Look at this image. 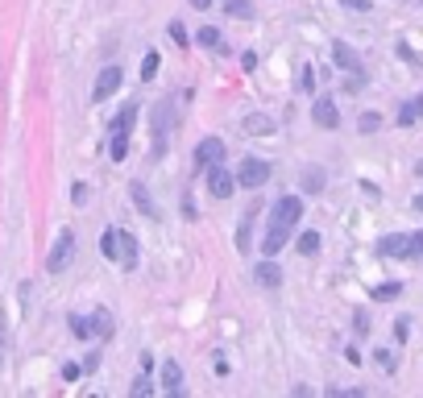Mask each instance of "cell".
I'll return each instance as SVG.
<instances>
[{"instance_id":"obj_6","label":"cell","mask_w":423,"mask_h":398,"mask_svg":"<svg viewBox=\"0 0 423 398\" xmlns=\"http://www.w3.org/2000/svg\"><path fill=\"white\" fill-rule=\"evenodd\" d=\"M116 87H120V66H104V71H100V79H96V87H91L96 104H104L108 96H116Z\"/></svg>"},{"instance_id":"obj_9","label":"cell","mask_w":423,"mask_h":398,"mask_svg":"<svg viewBox=\"0 0 423 398\" xmlns=\"http://www.w3.org/2000/svg\"><path fill=\"white\" fill-rule=\"evenodd\" d=\"M166 133H170V108L166 104H154V154H162Z\"/></svg>"},{"instance_id":"obj_25","label":"cell","mask_w":423,"mask_h":398,"mask_svg":"<svg viewBox=\"0 0 423 398\" xmlns=\"http://www.w3.org/2000/svg\"><path fill=\"white\" fill-rule=\"evenodd\" d=\"M374 361H378V365H382L386 374H395V370H399V361H395V353H386V349H378V353H374Z\"/></svg>"},{"instance_id":"obj_13","label":"cell","mask_w":423,"mask_h":398,"mask_svg":"<svg viewBox=\"0 0 423 398\" xmlns=\"http://www.w3.org/2000/svg\"><path fill=\"white\" fill-rule=\"evenodd\" d=\"M378 253H382V257H407V237H403V233L382 237V241H378Z\"/></svg>"},{"instance_id":"obj_26","label":"cell","mask_w":423,"mask_h":398,"mask_svg":"<svg viewBox=\"0 0 423 398\" xmlns=\"http://www.w3.org/2000/svg\"><path fill=\"white\" fill-rule=\"evenodd\" d=\"M199 42H204V46H220V29H216V25H204V29H199Z\"/></svg>"},{"instance_id":"obj_31","label":"cell","mask_w":423,"mask_h":398,"mask_svg":"<svg viewBox=\"0 0 423 398\" xmlns=\"http://www.w3.org/2000/svg\"><path fill=\"white\" fill-rule=\"evenodd\" d=\"M303 187H307V191H320V187H324V174H320V170H307Z\"/></svg>"},{"instance_id":"obj_7","label":"cell","mask_w":423,"mask_h":398,"mask_svg":"<svg viewBox=\"0 0 423 398\" xmlns=\"http://www.w3.org/2000/svg\"><path fill=\"white\" fill-rule=\"evenodd\" d=\"M312 120L320 125V129H336L341 125V108L324 96V100H316V108H312Z\"/></svg>"},{"instance_id":"obj_29","label":"cell","mask_w":423,"mask_h":398,"mask_svg":"<svg viewBox=\"0 0 423 398\" xmlns=\"http://www.w3.org/2000/svg\"><path fill=\"white\" fill-rule=\"evenodd\" d=\"M378 125H382L378 112H366V116H361V133H378Z\"/></svg>"},{"instance_id":"obj_2","label":"cell","mask_w":423,"mask_h":398,"mask_svg":"<svg viewBox=\"0 0 423 398\" xmlns=\"http://www.w3.org/2000/svg\"><path fill=\"white\" fill-rule=\"evenodd\" d=\"M71 257H75V233H62V237L54 241L50 257H46V270H50V274H62V270L71 266Z\"/></svg>"},{"instance_id":"obj_4","label":"cell","mask_w":423,"mask_h":398,"mask_svg":"<svg viewBox=\"0 0 423 398\" xmlns=\"http://www.w3.org/2000/svg\"><path fill=\"white\" fill-rule=\"evenodd\" d=\"M266 179H270V162H262V158H245L241 170H237V183L241 187H262Z\"/></svg>"},{"instance_id":"obj_16","label":"cell","mask_w":423,"mask_h":398,"mask_svg":"<svg viewBox=\"0 0 423 398\" xmlns=\"http://www.w3.org/2000/svg\"><path fill=\"white\" fill-rule=\"evenodd\" d=\"M100 249H104L108 262H116V257H120V228H108V233L100 237Z\"/></svg>"},{"instance_id":"obj_32","label":"cell","mask_w":423,"mask_h":398,"mask_svg":"<svg viewBox=\"0 0 423 398\" xmlns=\"http://www.w3.org/2000/svg\"><path fill=\"white\" fill-rule=\"evenodd\" d=\"M395 336L407 341V336H411V320H399V324H395Z\"/></svg>"},{"instance_id":"obj_3","label":"cell","mask_w":423,"mask_h":398,"mask_svg":"<svg viewBox=\"0 0 423 398\" xmlns=\"http://www.w3.org/2000/svg\"><path fill=\"white\" fill-rule=\"evenodd\" d=\"M233 187H237V179H233V170H224V162L208 166V195L228 199V195H233Z\"/></svg>"},{"instance_id":"obj_22","label":"cell","mask_w":423,"mask_h":398,"mask_svg":"<svg viewBox=\"0 0 423 398\" xmlns=\"http://www.w3.org/2000/svg\"><path fill=\"white\" fill-rule=\"evenodd\" d=\"M108 154H112L116 162H125V154H129V133H112V141H108Z\"/></svg>"},{"instance_id":"obj_5","label":"cell","mask_w":423,"mask_h":398,"mask_svg":"<svg viewBox=\"0 0 423 398\" xmlns=\"http://www.w3.org/2000/svg\"><path fill=\"white\" fill-rule=\"evenodd\" d=\"M216 162H224V141L220 137H204L199 145H195V166H216Z\"/></svg>"},{"instance_id":"obj_36","label":"cell","mask_w":423,"mask_h":398,"mask_svg":"<svg viewBox=\"0 0 423 398\" xmlns=\"http://www.w3.org/2000/svg\"><path fill=\"white\" fill-rule=\"evenodd\" d=\"M208 4H212V0H191V8H208Z\"/></svg>"},{"instance_id":"obj_30","label":"cell","mask_w":423,"mask_h":398,"mask_svg":"<svg viewBox=\"0 0 423 398\" xmlns=\"http://www.w3.org/2000/svg\"><path fill=\"white\" fill-rule=\"evenodd\" d=\"M407 257H423V233L407 237Z\"/></svg>"},{"instance_id":"obj_14","label":"cell","mask_w":423,"mask_h":398,"mask_svg":"<svg viewBox=\"0 0 423 398\" xmlns=\"http://www.w3.org/2000/svg\"><path fill=\"white\" fill-rule=\"evenodd\" d=\"M87 324H91V336H100V341H108V336H112V316H108L104 307H100V311H91V316H87Z\"/></svg>"},{"instance_id":"obj_27","label":"cell","mask_w":423,"mask_h":398,"mask_svg":"<svg viewBox=\"0 0 423 398\" xmlns=\"http://www.w3.org/2000/svg\"><path fill=\"white\" fill-rule=\"evenodd\" d=\"M71 328H75V336H79V341H87V336H91V324H87L83 316H71Z\"/></svg>"},{"instance_id":"obj_23","label":"cell","mask_w":423,"mask_h":398,"mask_svg":"<svg viewBox=\"0 0 423 398\" xmlns=\"http://www.w3.org/2000/svg\"><path fill=\"white\" fill-rule=\"evenodd\" d=\"M299 253H307V257L320 253V233H303V237H299Z\"/></svg>"},{"instance_id":"obj_12","label":"cell","mask_w":423,"mask_h":398,"mask_svg":"<svg viewBox=\"0 0 423 398\" xmlns=\"http://www.w3.org/2000/svg\"><path fill=\"white\" fill-rule=\"evenodd\" d=\"M287 237H291V228H287V224H270V233H266V241H262L266 257H274V253L287 245Z\"/></svg>"},{"instance_id":"obj_38","label":"cell","mask_w":423,"mask_h":398,"mask_svg":"<svg viewBox=\"0 0 423 398\" xmlns=\"http://www.w3.org/2000/svg\"><path fill=\"white\" fill-rule=\"evenodd\" d=\"M415 170H420V174H423V162H420V166H415Z\"/></svg>"},{"instance_id":"obj_8","label":"cell","mask_w":423,"mask_h":398,"mask_svg":"<svg viewBox=\"0 0 423 398\" xmlns=\"http://www.w3.org/2000/svg\"><path fill=\"white\" fill-rule=\"evenodd\" d=\"M332 58H336V66H341V71H349V75H353V71H361V58H357V50H353L349 42H332Z\"/></svg>"},{"instance_id":"obj_18","label":"cell","mask_w":423,"mask_h":398,"mask_svg":"<svg viewBox=\"0 0 423 398\" xmlns=\"http://www.w3.org/2000/svg\"><path fill=\"white\" fill-rule=\"evenodd\" d=\"M258 282H262V287H278V282H282V270H278L274 262H262V266H258Z\"/></svg>"},{"instance_id":"obj_1","label":"cell","mask_w":423,"mask_h":398,"mask_svg":"<svg viewBox=\"0 0 423 398\" xmlns=\"http://www.w3.org/2000/svg\"><path fill=\"white\" fill-rule=\"evenodd\" d=\"M299 216H303V199H299V195H282V199L270 208V224H287V228H295Z\"/></svg>"},{"instance_id":"obj_33","label":"cell","mask_w":423,"mask_h":398,"mask_svg":"<svg viewBox=\"0 0 423 398\" xmlns=\"http://www.w3.org/2000/svg\"><path fill=\"white\" fill-rule=\"evenodd\" d=\"M170 33H174V42H179V46H187V29H183V25H179V21H174V25H170Z\"/></svg>"},{"instance_id":"obj_11","label":"cell","mask_w":423,"mask_h":398,"mask_svg":"<svg viewBox=\"0 0 423 398\" xmlns=\"http://www.w3.org/2000/svg\"><path fill=\"white\" fill-rule=\"evenodd\" d=\"M162 390H166V395H183V370H179V361H166V365H162Z\"/></svg>"},{"instance_id":"obj_37","label":"cell","mask_w":423,"mask_h":398,"mask_svg":"<svg viewBox=\"0 0 423 398\" xmlns=\"http://www.w3.org/2000/svg\"><path fill=\"white\" fill-rule=\"evenodd\" d=\"M415 212H423V195H415Z\"/></svg>"},{"instance_id":"obj_35","label":"cell","mask_w":423,"mask_h":398,"mask_svg":"<svg viewBox=\"0 0 423 398\" xmlns=\"http://www.w3.org/2000/svg\"><path fill=\"white\" fill-rule=\"evenodd\" d=\"M345 8H357V12H366V8H370V0H345Z\"/></svg>"},{"instance_id":"obj_17","label":"cell","mask_w":423,"mask_h":398,"mask_svg":"<svg viewBox=\"0 0 423 398\" xmlns=\"http://www.w3.org/2000/svg\"><path fill=\"white\" fill-rule=\"evenodd\" d=\"M120 266H137V241H133V233H125L120 228V257H116Z\"/></svg>"},{"instance_id":"obj_15","label":"cell","mask_w":423,"mask_h":398,"mask_svg":"<svg viewBox=\"0 0 423 398\" xmlns=\"http://www.w3.org/2000/svg\"><path fill=\"white\" fill-rule=\"evenodd\" d=\"M133 120H137V104H125V108L112 116V125H108V129H112V133H129V125H133Z\"/></svg>"},{"instance_id":"obj_28","label":"cell","mask_w":423,"mask_h":398,"mask_svg":"<svg viewBox=\"0 0 423 398\" xmlns=\"http://www.w3.org/2000/svg\"><path fill=\"white\" fill-rule=\"evenodd\" d=\"M228 12L233 17H253V4L249 0H228Z\"/></svg>"},{"instance_id":"obj_34","label":"cell","mask_w":423,"mask_h":398,"mask_svg":"<svg viewBox=\"0 0 423 398\" xmlns=\"http://www.w3.org/2000/svg\"><path fill=\"white\" fill-rule=\"evenodd\" d=\"M133 395H150V378H137L133 382Z\"/></svg>"},{"instance_id":"obj_20","label":"cell","mask_w":423,"mask_h":398,"mask_svg":"<svg viewBox=\"0 0 423 398\" xmlns=\"http://www.w3.org/2000/svg\"><path fill=\"white\" fill-rule=\"evenodd\" d=\"M253 216H258V203H253V208L245 212V220H241V233H237V249H241V253L249 249V228H253Z\"/></svg>"},{"instance_id":"obj_24","label":"cell","mask_w":423,"mask_h":398,"mask_svg":"<svg viewBox=\"0 0 423 398\" xmlns=\"http://www.w3.org/2000/svg\"><path fill=\"white\" fill-rule=\"evenodd\" d=\"M158 62H162V58L150 50V54H145V62H141V79H154V75H158Z\"/></svg>"},{"instance_id":"obj_21","label":"cell","mask_w":423,"mask_h":398,"mask_svg":"<svg viewBox=\"0 0 423 398\" xmlns=\"http://www.w3.org/2000/svg\"><path fill=\"white\" fill-rule=\"evenodd\" d=\"M403 295V282H382V287H374V299L378 303H395Z\"/></svg>"},{"instance_id":"obj_10","label":"cell","mask_w":423,"mask_h":398,"mask_svg":"<svg viewBox=\"0 0 423 398\" xmlns=\"http://www.w3.org/2000/svg\"><path fill=\"white\" fill-rule=\"evenodd\" d=\"M241 129H245L249 137H270V133H274V120H270L266 112H249V116L241 120Z\"/></svg>"},{"instance_id":"obj_19","label":"cell","mask_w":423,"mask_h":398,"mask_svg":"<svg viewBox=\"0 0 423 398\" xmlns=\"http://www.w3.org/2000/svg\"><path fill=\"white\" fill-rule=\"evenodd\" d=\"M129 195H133V203H137L145 216H158V208L150 203V195H145V187H141V183H133V187H129Z\"/></svg>"}]
</instances>
